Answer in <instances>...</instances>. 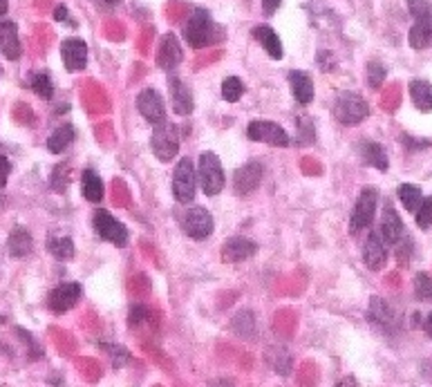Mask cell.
<instances>
[{
  "instance_id": "1",
  "label": "cell",
  "mask_w": 432,
  "mask_h": 387,
  "mask_svg": "<svg viewBox=\"0 0 432 387\" xmlns=\"http://www.w3.org/2000/svg\"><path fill=\"white\" fill-rule=\"evenodd\" d=\"M181 34H184V41H186L193 50H204L224 36L222 29L213 23V16L206 9H195L189 16V21L184 23Z\"/></svg>"
},
{
  "instance_id": "2",
  "label": "cell",
  "mask_w": 432,
  "mask_h": 387,
  "mask_svg": "<svg viewBox=\"0 0 432 387\" xmlns=\"http://www.w3.org/2000/svg\"><path fill=\"white\" fill-rule=\"evenodd\" d=\"M197 181L202 186L204 195L215 197L220 195L222 189L226 186V175H224V168L222 161L215 152H202L199 154V161H197Z\"/></svg>"
},
{
  "instance_id": "3",
  "label": "cell",
  "mask_w": 432,
  "mask_h": 387,
  "mask_svg": "<svg viewBox=\"0 0 432 387\" xmlns=\"http://www.w3.org/2000/svg\"><path fill=\"white\" fill-rule=\"evenodd\" d=\"M334 117L338 123H343L347 128L359 126V123H363L369 117V105L359 92H341L336 97Z\"/></svg>"
},
{
  "instance_id": "4",
  "label": "cell",
  "mask_w": 432,
  "mask_h": 387,
  "mask_svg": "<svg viewBox=\"0 0 432 387\" xmlns=\"http://www.w3.org/2000/svg\"><path fill=\"white\" fill-rule=\"evenodd\" d=\"M376 208H379V191L374 186H365L357 199V206H354V211L349 215V233L359 235L361 230L372 226Z\"/></svg>"
},
{
  "instance_id": "5",
  "label": "cell",
  "mask_w": 432,
  "mask_h": 387,
  "mask_svg": "<svg viewBox=\"0 0 432 387\" xmlns=\"http://www.w3.org/2000/svg\"><path fill=\"white\" fill-rule=\"evenodd\" d=\"M197 168L193 159L184 157L177 161V168L173 173V195L179 204H193L197 195Z\"/></svg>"
},
{
  "instance_id": "6",
  "label": "cell",
  "mask_w": 432,
  "mask_h": 387,
  "mask_svg": "<svg viewBox=\"0 0 432 387\" xmlns=\"http://www.w3.org/2000/svg\"><path fill=\"white\" fill-rule=\"evenodd\" d=\"M152 137H150V148H152V154L168 164L175 159V154L179 150V132H177V126L171 121H164L159 126H152Z\"/></svg>"
},
{
  "instance_id": "7",
  "label": "cell",
  "mask_w": 432,
  "mask_h": 387,
  "mask_svg": "<svg viewBox=\"0 0 432 387\" xmlns=\"http://www.w3.org/2000/svg\"><path fill=\"white\" fill-rule=\"evenodd\" d=\"M92 226H95V233L103 240L110 242L119 249L128 244V228L123 226L112 213H107L105 208L95 211V218H92Z\"/></svg>"
},
{
  "instance_id": "8",
  "label": "cell",
  "mask_w": 432,
  "mask_h": 387,
  "mask_svg": "<svg viewBox=\"0 0 432 387\" xmlns=\"http://www.w3.org/2000/svg\"><path fill=\"white\" fill-rule=\"evenodd\" d=\"M213 228H215L213 215L206 208H202V206H191L186 213L181 215V230L191 240L202 242V240L211 238L213 235Z\"/></svg>"
},
{
  "instance_id": "9",
  "label": "cell",
  "mask_w": 432,
  "mask_h": 387,
  "mask_svg": "<svg viewBox=\"0 0 432 387\" xmlns=\"http://www.w3.org/2000/svg\"><path fill=\"white\" fill-rule=\"evenodd\" d=\"M246 137H249L251 142L275 146V148H287L291 144L285 128L278 126L275 121H251L249 126H246Z\"/></svg>"
},
{
  "instance_id": "10",
  "label": "cell",
  "mask_w": 432,
  "mask_h": 387,
  "mask_svg": "<svg viewBox=\"0 0 432 387\" xmlns=\"http://www.w3.org/2000/svg\"><path fill=\"white\" fill-rule=\"evenodd\" d=\"M135 105L139 115H142L150 126H159V123L168 121L166 117V103L162 99V95L155 90V88H146L137 95L135 99Z\"/></svg>"
},
{
  "instance_id": "11",
  "label": "cell",
  "mask_w": 432,
  "mask_h": 387,
  "mask_svg": "<svg viewBox=\"0 0 432 387\" xmlns=\"http://www.w3.org/2000/svg\"><path fill=\"white\" fill-rule=\"evenodd\" d=\"M363 262L369 271H381L385 265H388V258H390V246L381 238V233L374 228L369 230V235L363 242Z\"/></svg>"
},
{
  "instance_id": "12",
  "label": "cell",
  "mask_w": 432,
  "mask_h": 387,
  "mask_svg": "<svg viewBox=\"0 0 432 387\" xmlns=\"http://www.w3.org/2000/svg\"><path fill=\"white\" fill-rule=\"evenodd\" d=\"M81 293H83V287L79 282H60L50 291V298H48L50 312H54L56 316L68 314L70 309H74L76 302L81 300Z\"/></svg>"
},
{
  "instance_id": "13",
  "label": "cell",
  "mask_w": 432,
  "mask_h": 387,
  "mask_svg": "<svg viewBox=\"0 0 432 387\" xmlns=\"http://www.w3.org/2000/svg\"><path fill=\"white\" fill-rule=\"evenodd\" d=\"M265 177V168L260 161H246L233 173V191L238 197H249L258 191Z\"/></svg>"
},
{
  "instance_id": "14",
  "label": "cell",
  "mask_w": 432,
  "mask_h": 387,
  "mask_svg": "<svg viewBox=\"0 0 432 387\" xmlns=\"http://www.w3.org/2000/svg\"><path fill=\"white\" fill-rule=\"evenodd\" d=\"M379 233H381V238H383L385 242H388L390 249H394L399 242H404L406 238H410L404 220L399 218V213H396V208H394L392 204H385V206H383Z\"/></svg>"
},
{
  "instance_id": "15",
  "label": "cell",
  "mask_w": 432,
  "mask_h": 387,
  "mask_svg": "<svg viewBox=\"0 0 432 387\" xmlns=\"http://www.w3.org/2000/svg\"><path fill=\"white\" fill-rule=\"evenodd\" d=\"M88 43L81 38H68L60 43V58H63V65L68 72H81L88 68Z\"/></svg>"
},
{
  "instance_id": "16",
  "label": "cell",
  "mask_w": 432,
  "mask_h": 387,
  "mask_svg": "<svg viewBox=\"0 0 432 387\" xmlns=\"http://www.w3.org/2000/svg\"><path fill=\"white\" fill-rule=\"evenodd\" d=\"M255 253H258V244L249 238H228L220 251L224 265H238V262L251 260Z\"/></svg>"
},
{
  "instance_id": "17",
  "label": "cell",
  "mask_w": 432,
  "mask_h": 387,
  "mask_svg": "<svg viewBox=\"0 0 432 387\" xmlns=\"http://www.w3.org/2000/svg\"><path fill=\"white\" fill-rule=\"evenodd\" d=\"M181 63V48L175 34H164L159 38V48H157V65L159 70H164L166 74H173Z\"/></svg>"
},
{
  "instance_id": "18",
  "label": "cell",
  "mask_w": 432,
  "mask_h": 387,
  "mask_svg": "<svg viewBox=\"0 0 432 387\" xmlns=\"http://www.w3.org/2000/svg\"><path fill=\"white\" fill-rule=\"evenodd\" d=\"M168 92H171V103H173V110L177 117H189L193 115V95H191V88L184 83L181 79H177L175 74L168 76Z\"/></svg>"
},
{
  "instance_id": "19",
  "label": "cell",
  "mask_w": 432,
  "mask_h": 387,
  "mask_svg": "<svg viewBox=\"0 0 432 387\" xmlns=\"http://www.w3.org/2000/svg\"><path fill=\"white\" fill-rule=\"evenodd\" d=\"M367 320H369V324H374V327H379V329H390L396 324V312L390 302H385L383 298L374 296V298H369Z\"/></svg>"
},
{
  "instance_id": "20",
  "label": "cell",
  "mask_w": 432,
  "mask_h": 387,
  "mask_svg": "<svg viewBox=\"0 0 432 387\" xmlns=\"http://www.w3.org/2000/svg\"><path fill=\"white\" fill-rule=\"evenodd\" d=\"M0 52H3V56L7 60H19L21 58L23 48H21L16 23H11V21L0 23Z\"/></svg>"
},
{
  "instance_id": "21",
  "label": "cell",
  "mask_w": 432,
  "mask_h": 387,
  "mask_svg": "<svg viewBox=\"0 0 432 387\" xmlns=\"http://www.w3.org/2000/svg\"><path fill=\"white\" fill-rule=\"evenodd\" d=\"M289 88H291V95H294L296 103L300 105H310L314 101V81L312 76L307 72L300 70H291L289 72Z\"/></svg>"
},
{
  "instance_id": "22",
  "label": "cell",
  "mask_w": 432,
  "mask_h": 387,
  "mask_svg": "<svg viewBox=\"0 0 432 387\" xmlns=\"http://www.w3.org/2000/svg\"><path fill=\"white\" fill-rule=\"evenodd\" d=\"M408 43L412 50H428L432 48V11L421 18H414V25L408 32Z\"/></svg>"
},
{
  "instance_id": "23",
  "label": "cell",
  "mask_w": 432,
  "mask_h": 387,
  "mask_svg": "<svg viewBox=\"0 0 432 387\" xmlns=\"http://www.w3.org/2000/svg\"><path fill=\"white\" fill-rule=\"evenodd\" d=\"M253 38L260 43V48L265 50L273 60H280L285 50H283V41L280 36L275 34V29L269 27V25H258L253 27Z\"/></svg>"
},
{
  "instance_id": "24",
  "label": "cell",
  "mask_w": 432,
  "mask_h": 387,
  "mask_svg": "<svg viewBox=\"0 0 432 387\" xmlns=\"http://www.w3.org/2000/svg\"><path fill=\"white\" fill-rule=\"evenodd\" d=\"M7 249H9V255L11 258H29L34 251V242H32V235H29V230L25 226H16L9 233V242H7Z\"/></svg>"
},
{
  "instance_id": "25",
  "label": "cell",
  "mask_w": 432,
  "mask_h": 387,
  "mask_svg": "<svg viewBox=\"0 0 432 387\" xmlns=\"http://www.w3.org/2000/svg\"><path fill=\"white\" fill-rule=\"evenodd\" d=\"M412 105L419 112H432V83L426 79H412L408 83Z\"/></svg>"
},
{
  "instance_id": "26",
  "label": "cell",
  "mask_w": 432,
  "mask_h": 387,
  "mask_svg": "<svg viewBox=\"0 0 432 387\" xmlns=\"http://www.w3.org/2000/svg\"><path fill=\"white\" fill-rule=\"evenodd\" d=\"M359 152L367 166H374L381 173H388L390 159H388V152H385V148L379 142H363L359 146Z\"/></svg>"
},
{
  "instance_id": "27",
  "label": "cell",
  "mask_w": 432,
  "mask_h": 387,
  "mask_svg": "<svg viewBox=\"0 0 432 387\" xmlns=\"http://www.w3.org/2000/svg\"><path fill=\"white\" fill-rule=\"evenodd\" d=\"M81 193L88 202L101 204L103 202V179L95 168H85L81 175Z\"/></svg>"
},
{
  "instance_id": "28",
  "label": "cell",
  "mask_w": 432,
  "mask_h": 387,
  "mask_svg": "<svg viewBox=\"0 0 432 387\" xmlns=\"http://www.w3.org/2000/svg\"><path fill=\"white\" fill-rule=\"evenodd\" d=\"M74 139H76L74 126H72V123H63V126H58V128L50 134V139H48V150H50L52 154L65 152V150L72 146Z\"/></svg>"
},
{
  "instance_id": "29",
  "label": "cell",
  "mask_w": 432,
  "mask_h": 387,
  "mask_svg": "<svg viewBox=\"0 0 432 387\" xmlns=\"http://www.w3.org/2000/svg\"><path fill=\"white\" fill-rule=\"evenodd\" d=\"M45 249L52 258H56L58 262H70L74 258V242L72 238L63 235V238H56V235H48V242H45Z\"/></svg>"
},
{
  "instance_id": "30",
  "label": "cell",
  "mask_w": 432,
  "mask_h": 387,
  "mask_svg": "<svg viewBox=\"0 0 432 387\" xmlns=\"http://www.w3.org/2000/svg\"><path fill=\"white\" fill-rule=\"evenodd\" d=\"M396 195H399V202L404 204V208L410 213H414L416 208H419V204L423 202V191L416 184H401L396 189Z\"/></svg>"
},
{
  "instance_id": "31",
  "label": "cell",
  "mask_w": 432,
  "mask_h": 387,
  "mask_svg": "<svg viewBox=\"0 0 432 387\" xmlns=\"http://www.w3.org/2000/svg\"><path fill=\"white\" fill-rule=\"evenodd\" d=\"M231 327H233V332L244 340L255 338V320H253V314L249 312V309H242V312L231 320Z\"/></svg>"
},
{
  "instance_id": "32",
  "label": "cell",
  "mask_w": 432,
  "mask_h": 387,
  "mask_svg": "<svg viewBox=\"0 0 432 387\" xmlns=\"http://www.w3.org/2000/svg\"><path fill=\"white\" fill-rule=\"evenodd\" d=\"M414 298L419 302H430L432 300V275L426 271H419L414 275Z\"/></svg>"
},
{
  "instance_id": "33",
  "label": "cell",
  "mask_w": 432,
  "mask_h": 387,
  "mask_svg": "<svg viewBox=\"0 0 432 387\" xmlns=\"http://www.w3.org/2000/svg\"><path fill=\"white\" fill-rule=\"evenodd\" d=\"M296 128H298V137H296V144L298 146H312L316 142V128H314V121L312 117H298L296 119Z\"/></svg>"
},
{
  "instance_id": "34",
  "label": "cell",
  "mask_w": 432,
  "mask_h": 387,
  "mask_svg": "<svg viewBox=\"0 0 432 387\" xmlns=\"http://www.w3.org/2000/svg\"><path fill=\"white\" fill-rule=\"evenodd\" d=\"M244 95V83L238 79V76H226L222 83V99L228 103H238Z\"/></svg>"
},
{
  "instance_id": "35",
  "label": "cell",
  "mask_w": 432,
  "mask_h": 387,
  "mask_svg": "<svg viewBox=\"0 0 432 387\" xmlns=\"http://www.w3.org/2000/svg\"><path fill=\"white\" fill-rule=\"evenodd\" d=\"M70 184V168L68 164H58L52 168V175H50V189L56 193H65Z\"/></svg>"
},
{
  "instance_id": "36",
  "label": "cell",
  "mask_w": 432,
  "mask_h": 387,
  "mask_svg": "<svg viewBox=\"0 0 432 387\" xmlns=\"http://www.w3.org/2000/svg\"><path fill=\"white\" fill-rule=\"evenodd\" d=\"M385 79H388V68H385L381 60H369L367 63V85L372 90H379Z\"/></svg>"
},
{
  "instance_id": "37",
  "label": "cell",
  "mask_w": 432,
  "mask_h": 387,
  "mask_svg": "<svg viewBox=\"0 0 432 387\" xmlns=\"http://www.w3.org/2000/svg\"><path fill=\"white\" fill-rule=\"evenodd\" d=\"M32 90L36 92V95H38L43 101H50V99L54 97V85H52L50 74H45V72L34 74V76H32Z\"/></svg>"
},
{
  "instance_id": "38",
  "label": "cell",
  "mask_w": 432,
  "mask_h": 387,
  "mask_svg": "<svg viewBox=\"0 0 432 387\" xmlns=\"http://www.w3.org/2000/svg\"><path fill=\"white\" fill-rule=\"evenodd\" d=\"M414 222L421 230L432 228V195L423 197V202L419 204V208L414 211Z\"/></svg>"
},
{
  "instance_id": "39",
  "label": "cell",
  "mask_w": 432,
  "mask_h": 387,
  "mask_svg": "<svg viewBox=\"0 0 432 387\" xmlns=\"http://www.w3.org/2000/svg\"><path fill=\"white\" fill-rule=\"evenodd\" d=\"M406 3H408V11L412 18H421L432 11V0H406Z\"/></svg>"
},
{
  "instance_id": "40",
  "label": "cell",
  "mask_w": 432,
  "mask_h": 387,
  "mask_svg": "<svg viewBox=\"0 0 432 387\" xmlns=\"http://www.w3.org/2000/svg\"><path fill=\"white\" fill-rule=\"evenodd\" d=\"M9 175H11V161H9L7 157H3V154H0V189H5V184H7Z\"/></svg>"
},
{
  "instance_id": "41",
  "label": "cell",
  "mask_w": 432,
  "mask_h": 387,
  "mask_svg": "<svg viewBox=\"0 0 432 387\" xmlns=\"http://www.w3.org/2000/svg\"><path fill=\"white\" fill-rule=\"evenodd\" d=\"M280 5H283V0H262V11H265V16H273Z\"/></svg>"
},
{
  "instance_id": "42",
  "label": "cell",
  "mask_w": 432,
  "mask_h": 387,
  "mask_svg": "<svg viewBox=\"0 0 432 387\" xmlns=\"http://www.w3.org/2000/svg\"><path fill=\"white\" fill-rule=\"evenodd\" d=\"M54 18H56L58 23L68 21V7H65V5H58V7H56V11H54Z\"/></svg>"
},
{
  "instance_id": "43",
  "label": "cell",
  "mask_w": 432,
  "mask_h": 387,
  "mask_svg": "<svg viewBox=\"0 0 432 387\" xmlns=\"http://www.w3.org/2000/svg\"><path fill=\"white\" fill-rule=\"evenodd\" d=\"M423 332H426L428 338H432V312L423 318Z\"/></svg>"
},
{
  "instance_id": "44",
  "label": "cell",
  "mask_w": 432,
  "mask_h": 387,
  "mask_svg": "<svg viewBox=\"0 0 432 387\" xmlns=\"http://www.w3.org/2000/svg\"><path fill=\"white\" fill-rule=\"evenodd\" d=\"M97 3L101 5V7H107V9H112V7H117L121 0H97Z\"/></svg>"
},
{
  "instance_id": "45",
  "label": "cell",
  "mask_w": 432,
  "mask_h": 387,
  "mask_svg": "<svg viewBox=\"0 0 432 387\" xmlns=\"http://www.w3.org/2000/svg\"><path fill=\"white\" fill-rule=\"evenodd\" d=\"M7 9H9V3H7V0H0V16H5Z\"/></svg>"
},
{
  "instance_id": "46",
  "label": "cell",
  "mask_w": 432,
  "mask_h": 387,
  "mask_svg": "<svg viewBox=\"0 0 432 387\" xmlns=\"http://www.w3.org/2000/svg\"><path fill=\"white\" fill-rule=\"evenodd\" d=\"M0 74H3V68H0Z\"/></svg>"
}]
</instances>
